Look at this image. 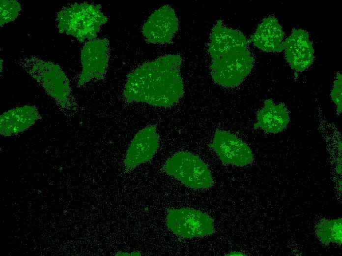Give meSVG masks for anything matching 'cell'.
Listing matches in <instances>:
<instances>
[{"label": "cell", "instance_id": "17", "mask_svg": "<svg viewBox=\"0 0 342 256\" xmlns=\"http://www.w3.org/2000/svg\"><path fill=\"white\" fill-rule=\"evenodd\" d=\"M342 74L338 73L334 81L330 96L337 107V112L339 115L342 112Z\"/></svg>", "mask_w": 342, "mask_h": 256}, {"label": "cell", "instance_id": "10", "mask_svg": "<svg viewBox=\"0 0 342 256\" xmlns=\"http://www.w3.org/2000/svg\"><path fill=\"white\" fill-rule=\"evenodd\" d=\"M283 45L285 59L293 69L302 72L313 63L314 49L305 30L294 29Z\"/></svg>", "mask_w": 342, "mask_h": 256}, {"label": "cell", "instance_id": "7", "mask_svg": "<svg viewBox=\"0 0 342 256\" xmlns=\"http://www.w3.org/2000/svg\"><path fill=\"white\" fill-rule=\"evenodd\" d=\"M109 59V41L107 39H94L86 42L81 50L82 70L78 85L82 86L93 79H103Z\"/></svg>", "mask_w": 342, "mask_h": 256}, {"label": "cell", "instance_id": "3", "mask_svg": "<svg viewBox=\"0 0 342 256\" xmlns=\"http://www.w3.org/2000/svg\"><path fill=\"white\" fill-rule=\"evenodd\" d=\"M59 32L65 33L83 42L96 39L101 27L108 19L101 6L88 2L74 3L57 13Z\"/></svg>", "mask_w": 342, "mask_h": 256}, {"label": "cell", "instance_id": "2", "mask_svg": "<svg viewBox=\"0 0 342 256\" xmlns=\"http://www.w3.org/2000/svg\"><path fill=\"white\" fill-rule=\"evenodd\" d=\"M210 37L208 50L214 82L227 88L239 86L254 64L249 40L240 31L224 26L221 20L212 28Z\"/></svg>", "mask_w": 342, "mask_h": 256}, {"label": "cell", "instance_id": "18", "mask_svg": "<svg viewBox=\"0 0 342 256\" xmlns=\"http://www.w3.org/2000/svg\"><path fill=\"white\" fill-rule=\"evenodd\" d=\"M227 255V256H245V255H244V254H243L241 252L234 251V252H231Z\"/></svg>", "mask_w": 342, "mask_h": 256}, {"label": "cell", "instance_id": "16", "mask_svg": "<svg viewBox=\"0 0 342 256\" xmlns=\"http://www.w3.org/2000/svg\"><path fill=\"white\" fill-rule=\"evenodd\" d=\"M21 10L20 3L15 0H1L0 1V25L14 21Z\"/></svg>", "mask_w": 342, "mask_h": 256}, {"label": "cell", "instance_id": "4", "mask_svg": "<svg viewBox=\"0 0 342 256\" xmlns=\"http://www.w3.org/2000/svg\"><path fill=\"white\" fill-rule=\"evenodd\" d=\"M25 69L60 107L71 104V89L65 72L57 64L36 58L24 61Z\"/></svg>", "mask_w": 342, "mask_h": 256}, {"label": "cell", "instance_id": "6", "mask_svg": "<svg viewBox=\"0 0 342 256\" xmlns=\"http://www.w3.org/2000/svg\"><path fill=\"white\" fill-rule=\"evenodd\" d=\"M167 224L174 234L183 238L211 235L214 230L213 220L210 216L189 208L170 210Z\"/></svg>", "mask_w": 342, "mask_h": 256}, {"label": "cell", "instance_id": "11", "mask_svg": "<svg viewBox=\"0 0 342 256\" xmlns=\"http://www.w3.org/2000/svg\"><path fill=\"white\" fill-rule=\"evenodd\" d=\"M159 145V136L155 126H147L134 137L125 155L124 164L127 170L150 160Z\"/></svg>", "mask_w": 342, "mask_h": 256}, {"label": "cell", "instance_id": "1", "mask_svg": "<svg viewBox=\"0 0 342 256\" xmlns=\"http://www.w3.org/2000/svg\"><path fill=\"white\" fill-rule=\"evenodd\" d=\"M182 61L179 55L169 54L139 66L127 78L123 92L126 100L159 107L176 104L184 94Z\"/></svg>", "mask_w": 342, "mask_h": 256}, {"label": "cell", "instance_id": "13", "mask_svg": "<svg viewBox=\"0 0 342 256\" xmlns=\"http://www.w3.org/2000/svg\"><path fill=\"white\" fill-rule=\"evenodd\" d=\"M285 33L274 17L265 18L258 25L249 40L250 43L266 52H281L284 50Z\"/></svg>", "mask_w": 342, "mask_h": 256}, {"label": "cell", "instance_id": "5", "mask_svg": "<svg viewBox=\"0 0 342 256\" xmlns=\"http://www.w3.org/2000/svg\"><path fill=\"white\" fill-rule=\"evenodd\" d=\"M163 169L190 188L207 189L213 184L208 166L198 156L189 152L175 153L166 161Z\"/></svg>", "mask_w": 342, "mask_h": 256}, {"label": "cell", "instance_id": "9", "mask_svg": "<svg viewBox=\"0 0 342 256\" xmlns=\"http://www.w3.org/2000/svg\"><path fill=\"white\" fill-rule=\"evenodd\" d=\"M178 20L174 9L165 5L154 11L143 25L142 32L151 43H169L178 30Z\"/></svg>", "mask_w": 342, "mask_h": 256}, {"label": "cell", "instance_id": "14", "mask_svg": "<svg viewBox=\"0 0 342 256\" xmlns=\"http://www.w3.org/2000/svg\"><path fill=\"white\" fill-rule=\"evenodd\" d=\"M257 122L254 128H260L268 133L282 131L289 122L288 111L283 103L276 105L271 99L264 101L263 107L256 114Z\"/></svg>", "mask_w": 342, "mask_h": 256}, {"label": "cell", "instance_id": "12", "mask_svg": "<svg viewBox=\"0 0 342 256\" xmlns=\"http://www.w3.org/2000/svg\"><path fill=\"white\" fill-rule=\"evenodd\" d=\"M40 118V113L34 106L27 105L12 108L0 116V133L9 136L21 133Z\"/></svg>", "mask_w": 342, "mask_h": 256}, {"label": "cell", "instance_id": "15", "mask_svg": "<svg viewBox=\"0 0 342 256\" xmlns=\"http://www.w3.org/2000/svg\"><path fill=\"white\" fill-rule=\"evenodd\" d=\"M316 234L323 243L334 242L341 244L342 219L327 220L321 222L317 227Z\"/></svg>", "mask_w": 342, "mask_h": 256}, {"label": "cell", "instance_id": "8", "mask_svg": "<svg viewBox=\"0 0 342 256\" xmlns=\"http://www.w3.org/2000/svg\"><path fill=\"white\" fill-rule=\"evenodd\" d=\"M211 148L225 164L243 166L251 163L252 152L248 145L234 134L217 130L214 134Z\"/></svg>", "mask_w": 342, "mask_h": 256}]
</instances>
